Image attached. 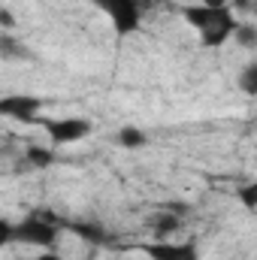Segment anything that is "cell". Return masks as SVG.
Here are the masks:
<instances>
[{
	"label": "cell",
	"instance_id": "cell-1",
	"mask_svg": "<svg viewBox=\"0 0 257 260\" xmlns=\"http://www.w3.org/2000/svg\"><path fill=\"white\" fill-rule=\"evenodd\" d=\"M182 18L191 24L200 37L203 49H221L236 34V12L230 9V0H197L182 9Z\"/></svg>",
	"mask_w": 257,
	"mask_h": 260
},
{
	"label": "cell",
	"instance_id": "cell-2",
	"mask_svg": "<svg viewBox=\"0 0 257 260\" xmlns=\"http://www.w3.org/2000/svg\"><path fill=\"white\" fill-rule=\"evenodd\" d=\"M64 233V218L52 209H34L21 221L12 224V245H27L40 251H52Z\"/></svg>",
	"mask_w": 257,
	"mask_h": 260
},
{
	"label": "cell",
	"instance_id": "cell-3",
	"mask_svg": "<svg viewBox=\"0 0 257 260\" xmlns=\"http://www.w3.org/2000/svg\"><path fill=\"white\" fill-rule=\"evenodd\" d=\"M94 9H100L106 15V21L112 24V30L124 40V37H136L145 24V15L139 9L136 0H91Z\"/></svg>",
	"mask_w": 257,
	"mask_h": 260
},
{
	"label": "cell",
	"instance_id": "cell-4",
	"mask_svg": "<svg viewBox=\"0 0 257 260\" xmlns=\"http://www.w3.org/2000/svg\"><path fill=\"white\" fill-rule=\"evenodd\" d=\"M37 124L49 133L52 145H73V142L91 136V130H94V121L79 118V115H67V118H40Z\"/></svg>",
	"mask_w": 257,
	"mask_h": 260
},
{
	"label": "cell",
	"instance_id": "cell-5",
	"mask_svg": "<svg viewBox=\"0 0 257 260\" xmlns=\"http://www.w3.org/2000/svg\"><path fill=\"white\" fill-rule=\"evenodd\" d=\"M43 100L34 94H6L0 97V118H12L18 124H37L43 115Z\"/></svg>",
	"mask_w": 257,
	"mask_h": 260
},
{
	"label": "cell",
	"instance_id": "cell-6",
	"mask_svg": "<svg viewBox=\"0 0 257 260\" xmlns=\"http://www.w3.org/2000/svg\"><path fill=\"white\" fill-rule=\"evenodd\" d=\"M139 251L148 260H200V248L194 242H170V239L154 242L151 239V242H142Z\"/></svg>",
	"mask_w": 257,
	"mask_h": 260
},
{
	"label": "cell",
	"instance_id": "cell-7",
	"mask_svg": "<svg viewBox=\"0 0 257 260\" xmlns=\"http://www.w3.org/2000/svg\"><path fill=\"white\" fill-rule=\"evenodd\" d=\"M64 230L73 236H79L82 242H88L91 248H106L115 245V233H109V227L97 224V221H79V218H64Z\"/></svg>",
	"mask_w": 257,
	"mask_h": 260
},
{
	"label": "cell",
	"instance_id": "cell-8",
	"mask_svg": "<svg viewBox=\"0 0 257 260\" xmlns=\"http://www.w3.org/2000/svg\"><path fill=\"white\" fill-rule=\"evenodd\" d=\"M179 227H182V215L173 212V209H167V206H160L157 212H151V215L145 218V230H148V236H151L154 242L170 239Z\"/></svg>",
	"mask_w": 257,
	"mask_h": 260
},
{
	"label": "cell",
	"instance_id": "cell-9",
	"mask_svg": "<svg viewBox=\"0 0 257 260\" xmlns=\"http://www.w3.org/2000/svg\"><path fill=\"white\" fill-rule=\"evenodd\" d=\"M0 61H9V64H30L34 61V52L30 46L15 37L12 30H0Z\"/></svg>",
	"mask_w": 257,
	"mask_h": 260
},
{
	"label": "cell",
	"instance_id": "cell-10",
	"mask_svg": "<svg viewBox=\"0 0 257 260\" xmlns=\"http://www.w3.org/2000/svg\"><path fill=\"white\" fill-rule=\"evenodd\" d=\"M24 160H27V167H30V170H46V167H52V164L58 160V154H55V148L30 145V148H27V154H24Z\"/></svg>",
	"mask_w": 257,
	"mask_h": 260
},
{
	"label": "cell",
	"instance_id": "cell-11",
	"mask_svg": "<svg viewBox=\"0 0 257 260\" xmlns=\"http://www.w3.org/2000/svg\"><path fill=\"white\" fill-rule=\"evenodd\" d=\"M118 145L121 148H130V151H136V148H142V145H148V136H145V130L133 127V124H127V127L118 130Z\"/></svg>",
	"mask_w": 257,
	"mask_h": 260
},
{
	"label": "cell",
	"instance_id": "cell-12",
	"mask_svg": "<svg viewBox=\"0 0 257 260\" xmlns=\"http://www.w3.org/2000/svg\"><path fill=\"white\" fill-rule=\"evenodd\" d=\"M233 40H236L242 49H248V52H251V49L257 46V27L251 24V21H239V24H236V34H233Z\"/></svg>",
	"mask_w": 257,
	"mask_h": 260
},
{
	"label": "cell",
	"instance_id": "cell-13",
	"mask_svg": "<svg viewBox=\"0 0 257 260\" xmlns=\"http://www.w3.org/2000/svg\"><path fill=\"white\" fill-rule=\"evenodd\" d=\"M239 91L248 94V97H254L257 94V61H248L245 70L239 73Z\"/></svg>",
	"mask_w": 257,
	"mask_h": 260
},
{
	"label": "cell",
	"instance_id": "cell-14",
	"mask_svg": "<svg viewBox=\"0 0 257 260\" xmlns=\"http://www.w3.org/2000/svg\"><path fill=\"white\" fill-rule=\"evenodd\" d=\"M239 200H242V206H245L248 212H254V206H257V185L254 182H248V185L239 188Z\"/></svg>",
	"mask_w": 257,
	"mask_h": 260
},
{
	"label": "cell",
	"instance_id": "cell-15",
	"mask_svg": "<svg viewBox=\"0 0 257 260\" xmlns=\"http://www.w3.org/2000/svg\"><path fill=\"white\" fill-rule=\"evenodd\" d=\"M12 245V221L0 215V251Z\"/></svg>",
	"mask_w": 257,
	"mask_h": 260
},
{
	"label": "cell",
	"instance_id": "cell-16",
	"mask_svg": "<svg viewBox=\"0 0 257 260\" xmlns=\"http://www.w3.org/2000/svg\"><path fill=\"white\" fill-rule=\"evenodd\" d=\"M136 3H139L142 15H151V12H157V9H167L173 0H136Z\"/></svg>",
	"mask_w": 257,
	"mask_h": 260
},
{
	"label": "cell",
	"instance_id": "cell-17",
	"mask_svg": "<svg viewBox=\"0 0 257 260\" xmlns=\"http://www.w3.org/2000/svg\"><path fill=\"white\" fill-rule=\"evenodd\" d=\"M34 260H64V257H61V254H58V251L52 248V251H40V254H37Z\"/></svg>",
	"mask_w": 257,
	"mask_h": 260
}]
</instances>
